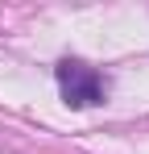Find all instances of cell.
I'll return each mask as SVG.
<instances>
[{"label":"cell","instance_id":"6da1fadb","mask_svg":"<svg viewBox=\"0 0 149 154\" xmlns=\"http://www.w3.org/2000/svg\"><path fill=\"white\" fill-rule=\"evenodd\" d=\"M54 79H58L62 100L71 104V108H95V104H104V96H108V79L99 75L95 67L79 63V58H62V63L54 67Z\"/></svg>","mask_w":149,"mask_h":154}]
</instances>
